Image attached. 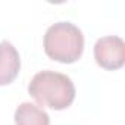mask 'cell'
Wrapping results in <instances>:
<instances>
[{
	"label": "cell",
	"instance_id": "5",
	"mask_svg": "<svg viewBox=\"0 0 125 125\" xmlns=\"http://www.w3.org/2000/svg\"><path fill=\"white\" fill-rule=\"evenodd\" d=\"M15 125H50L49 113L31 102L21 103L15 110Z\"/></svg>",
	"mask_w": 125,
	"mask_h": 125
},
{
	"label": "cell",
	"instance_id": "4",
	"mask_svg": "<svg viewBox=\"0 0 125 125\" xmlns=\"http://www.w3.org/2000/svg\"><path fill=\"white\" fill-rule=\"evenodd\" d=\"M21 71V56L16 47L5 40L0 41V87L12 84Z\"/></svg>",
	"mask_w": 125,
	"mask_h": 125
},
{
	"label": "cell",
	"instance_id": "3",
	"mask_svg": "<svg viewBox=\"0 0 125 125\" xmlns=\"http://www.w3.org/2000/svg\"><path fill=\"white\" fill-rule=\"evenodd\" d=\"M96 63L104 71H118L125 65V41L118 35H106L94 44Z\"/></svg>",
	"mask_w": 125,
	"mask_h": 125
},
{
	"label": "cell",
	"instance_id": "1",
	"mask_svg": "<svg viewBox=\"0 0 125 125\" xmlns=\"http://www.w3.org/2000/svg\"><path fill=\"white\" fill-rule=\"evenodd\" d=\"M28 94L43 107L65 110L74 103L77 90L68 75L54 71H41L30 81Z\"/></svg>",
	"mask_w": 125,
	"mask_h": 125
},
{
	"label": "cell",
	"instance_id": "2",
	"mask_svg": "<svg viewBox=\"0 0 125 125\" xmlns=\"http://www.w3.org/2000/svg\"><path fill=\"white\" fill-rule=\"evenodd\" d=\"M44 52L59 63H75L84 52L83 31L71 22H56L44 34Z\"/></svg>",
	"mask_w": 125,
	"mask_h": 125
}]
</instances>
